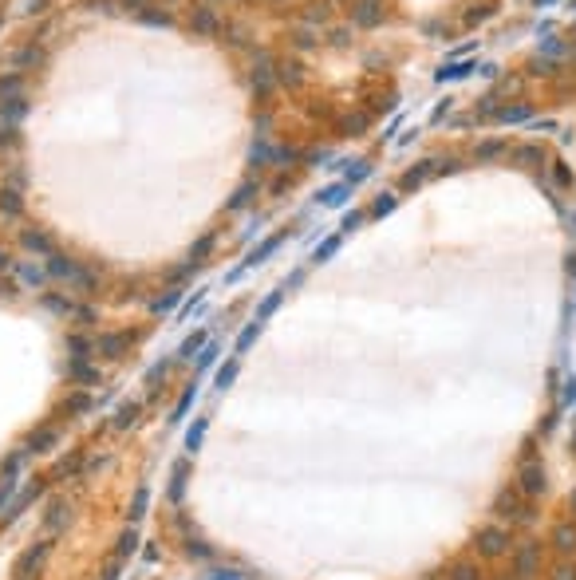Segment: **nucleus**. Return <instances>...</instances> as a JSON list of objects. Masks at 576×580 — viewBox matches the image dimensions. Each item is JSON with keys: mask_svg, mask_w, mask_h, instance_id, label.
I'll return each instance as SVG.
<instances>
[{"mask_svg": "<svg viewBox=\"0 0 576 580\" xmlns=\"http://www.w3.org/2000/svg\"><path fill=\"white\" fill-rule=\"evenodd\" d=\"M481 552H490V557H497V552H501V549H506V533H501V529H486V533H481Z\"/></svg>", "mask_w": 576, "mask_h": 580, "instance_id": "1", "label": "nucleus"}, {"mask_svg": "<svg viewBox=\"0 0 576 580\" xmlns=\"http://www.w3.org/2000/svg\"><path fill=\"white\" fill-rule=\"evenodd\" d=\"M525 490H529V494H537V490H545V474H541V470H537V466H529V470H525Z\"/></svg>", "mask_w": 576, "mask_h": 580, "instance_id": "2", "label": "nucleus"}, {"mask_svg": "<svg viewBox=\"0 0 576 580\" xmlns=\"http://www.w3.org/2000/svg\"><path fill=\"white\" fill-rule=\"evenodd\" d=\"M557 545H561L564 552H568V549H576V529H568V525H561V529H557Z\"/></svg>", "mask_w": 576, "mask_h": 580, "instance_id": "3", "label": "nucleus"}, {"mask_svg": "<svg viewBox=\"0 0 576 580\" xmlns=\"http://www.w3.org/2000/svg\"><path fill=\"white\" fill-rule=\"evenodd\" d=\"M454 580H478V572L470 565H462V568H454Z\"/></svg>", "mask_w": 576, "mask_h": 580, "instance_id": "4", "label": "nucleus"}]
</instances>
